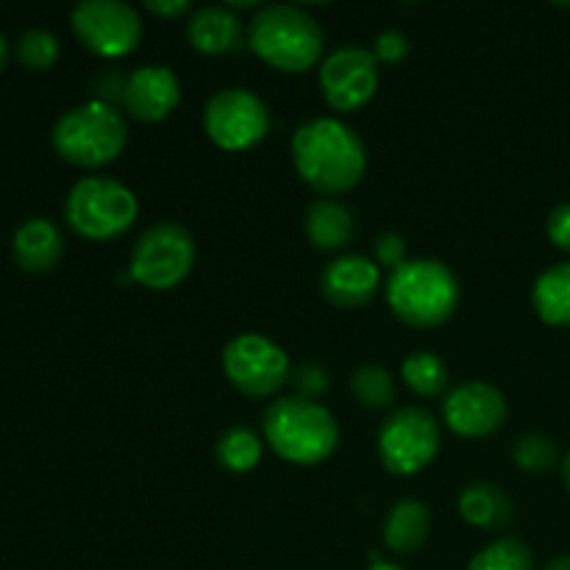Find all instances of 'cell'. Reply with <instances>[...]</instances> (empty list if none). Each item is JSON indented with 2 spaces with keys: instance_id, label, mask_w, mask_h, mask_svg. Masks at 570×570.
<instances>
[{
  "instance_id": "cell-17",
  "label": "cell",
  "mask_w": 570,
  "mask_h": 570,
  "mask_svg": "<svg viewBox=\"0 0 570 570\" xmlns=\"http://www.w3.org/2000/svg\"><path fill=\"white\" fill-rule=\"evenodd\" d=\"M11 254L26 273H48L59 265L61 254H65V237L53 220L31 217L14 232Z\"/></svg>"
},
{
  "instance_id": "cell-5",
  "label": "cell",
  "mask_w": 570,
  "mask_h": 570,
  "mask_svg": "<svg viewBox=\"0 0 570 570\" xmlns=\"http://www.w3.org/2000/svg\"><path fill=\"white\" fill-rule=\"evenodd\" d=\"M53 150L76 167H104L115 161L128 145L126 115L115 106L87 100L72 106L50 131Z\"/></svg>"
},
{
  "instance_id": "cell-16",
  "label": "cell",
  "mask_w": 570,
  "mask_h": 570,
  "mask_svg": "<svg viewBox=\"0 0 570 570\" xmlns=\"http://www.w3.org/2000/svg\"><path fill=\"white\" fill-rule=\"evenodd\" d=\"M187 39L198 53L228 56L248 48V28L228 6H200L187 17Z\"/></svg>"
},
{
  "instance_id": "cell-11",
  "label": "cell",
  "mask_w": 570,
  "mask_h": 570,
  "mask_svg": "<svg viewBox=\"0 0 570 570\" xmlns=\"http://www.w3.org/2000/svg\"><path fill=\"white\" fill-rule=\"evenodd\" d=\"M72 31L87 50L104 59L134 53L142 39V20L122 0H81L70 14Z\"/></svg>"
},
{
  "instance_id": "cell-27",
  "label": "cell",
  "mask_w": 570,
  "mask_h": 570,
  "mask_svg": "<svg viewBox=\"0 0 570 570\" xmlns=\"http://www.w3.org/2000/svg\"><path fill=\"white\" fill-rule=\"evenodd\" d=\"M17 59L31 70H50L59 61V39L45 28H31L17 39Z\"/></svg>"
},
{
  "instance_id": "cell-20",
  "label": "cell",
  "mask_w": 570,
  "mask_h": 570,
  "mask_svg": "<svg viewBox=\"0 0 570 570\" xmlns=\"http://www.w3.org/2000/svg\"><path fill=\"white\" fill-rule=\"evenodd\" d=\"M429 529H432L429 507L417 499H401L384 518V543L393 554H415L426 543Z\"/></svg>"
},
{
  "instance_id": "cell-36",
  "label": "cell",
  "mask_w": 570,
  "mask_h": 570,
  "mask_svg": "<svg viewBox=\"0 0 570 570\" xmlns=\"http://www.w3.org/2000/svg\"><path fill=\"white\" fill-rule=\"evenodd\" d=\"M367 570H404V568L395 566V562H387V560H373V566Z\"/></svg>"
},
{
  "instance_id": "cell-29",
  "label": "cell",
  "mask_w": 570,
  "mask_h": 570,
  "mask_svg": "<svg viewBox=\"0 0 570 570\" xmlns=\"http://www.w3.org/2000/svg\"><path fill=\"white\" fill-rule=\"evenodd\" d=\"M410 37L404 31H399V28L382 31L376 37V42H373V56L379 59V65H399V61H404L410 56Z\"/></svg>"
},
{
  "instance_id": "cell-19",
  "label": "cell",
  "mask_w": 570,
  "mask_h": 570,
  "mask_svg": "<svg viewBox=\"0 0 570 570\" xmlns=\"http://www.w3.org/2000/svg\"><path fill=\"white\" fill-rule=\"evenodd\" d=\"M304 234L317 250H340L354 239V212L334 198H317L304 212Z\"/></svg>"
},
{
  "instance_id": "cell-4",
  "label": "cell",
  "mask_w": 570,
  "mask_h": 570,
  "mask_svg": "<svg viewBox=\"0 0 570 570\" xmlns=\"http://www.w3.org/2000/svg\"><path fill=\"white\" fill-rule=\"evenodd\" d=\"M387 304L412 328H438L460 306V282L440 259H406L387 278Z\"/></svg>"
},
{
  "instance_id": "cell-18",
  "label": "cell",
  "mask_w": 570,
  "mask_h": 570,
  "mask_svg": "<svg viewBox=\"0 0 570 570\" xmlns=\"http://www.w3.org/2000/svg\"><path fill=\"white\" fill-rule=\"evenodd\" d=\"M460 515L465 518L471 527L488 529V532H501L515 518V507L512 499L504 493V488L495 482H471L460 490Z\"/></svg>"
},
{
  "instance_id": "cell-24",
  "label": "cell",
  "mask_w": 570,
  "mask_h": 570,
  "mask_svg": "<svg viewBox=\"0 0 570 570\" xmlns=\"http://www.w3.org/2000/svg\"><path fill=\"white\" fill-rule=\"evenodd\" d=\"M351 393L365 410H387L395 401V379L384 365L367 362L351 373Z\"/></svg>"
},
{
  "instance_id": "cell-25",
  "label": "cell",
  "mask_w": 570,
  "mask_h": 570,
  "mask_svg": "<svg viewBox=\"0 0 570 570\" xmlns=\"http://www.w3.org/2000/svg\"><path fill=\"white\" fill-rule=\"evenodd\" d=\"M468 570H534V557L521 540L499 538L473 557Z\"/></svg>"
},
{
  "instance_id": "cell-14",
  "label": "cell",
  "mask_w": 570,
  "mask_h": 570,
  "mask_svg": "<svg viewBox=\"0 0 570 570\" xmlns=\"http://www.w3.org/2000/svg\"><path fill=\"white\" fill-rule=\"evenodd\" d=\"M181 100L178 76L165 65H142L128 72L122 111L139 122H161Z\"/></svg>"
},
{
  "instance_id": "cell-37",
  "label": "cell",
  "mask_w": 570,
  "mask_h": 570,
  "mask_svg": "<svg viewBox=\"0 0 570 570\" xmlns=\"http://www.w3.org/2000/svg\"><path fill=\"white\" fill-rule=\"evenodd\" d=\"M6 56H9V42H6V37L0 33V70H3L6 65Z\"/></svg>"
},
{
  "instance_id": "cell-22",
  "label": "cell",
  "mask_w": 570,
  "mask_h": 570,
  "mask_svg": "<svg viewBox=\"0 0 570 570\" xmlns=\"http://www.w3.org/2000/svg\"><path fill=\"white\" fill-rule=\"evenodd\" d=\"M262 438L248 426H228L217 438V462L232 473H250L262 462Z\"/></svg>"
},
{
  "instance_id": "cell-10",
  "label": "cell",
  "mask_w": 570,
  "mask_h": 570,
  "mask_svg": "<svg viewBox=\"0 0 570 570\" xmlns=\"http://www.w3.org/2000/svg\"><path fill=\"white\" fill-rule=\"evenodd\" d=\"M204 128L220 150H250L271 134V109L250 89L228 87L206 104Z\"/></svg>"
},
{
  "instance_id": "cell-35",
  "label": "cell",
  "mask_w": 570,
  "mask_h": 570,
  "mask_svg": "<svg viewBox=\"0 0 570 570\" xmlns=\"http://www.w3.org/2000/svg\"><path fill=\"white\" fill-rule=\"evenodd\" d=\"M560 471H562V482H566V488H568V493H570V451H568L566 456H562Z\"/></svg>"
},
{
  "instance_id": "cell-30",
  "label": "cell",
  "mask_w": 570,
  "mask_h": 570,
  "mask_svg": "<svg viewBox=\"0 0 570 570\" xmlns=\"http://www.w3.org/2000/svg\"><path fill=\"white\" fill-rule=\"evenodd\" d=\"M126 83H128V76L120 70H104L95 76L92 81V92L98 104H106V106H115V109L122 111V98H126Z\"/></svg>"
},
{
  "instance_id": "cell-33",
  "label": "cell",
  "mask_w": 570,
  "mask_h": 570,
  "mask_svg": "<svg viewBox=\"0 0 570 570\" xmlns=\"http://www.w3.org/2000/svg\"><path fill=\"white\" fill-rule=\"evenodd\" d=\"M145 9L161 20H176V17L193 14V6L187 0H145Z\"/></svg>"
},
{
  "instance_id": "cell-8",
  "label": "cell",
  "mask_w": 570,
  "mask_h": 570,
  "mask_svg": "<svg viewBox=\"0 0 570 570\" xmlns=\"http://www.w3.org/2000/svg\"><path fill=\"white\" fill-rule=\"evenodd\" d=\"M223 373L237 393L248 399H271L289 382L287 351L256 332L237 334L223 348Z\"/></svg>"
},
{
  "instance_id": "cell-15",
  "label": "cell",
  "mask_w": 570,
  "mask_h": 570,
  "mask_svg": "<svg viewBox=\"0 0 570 570\" xmlns=\"http://www.w3.org/2000/svg\"><path fill=\"white\" fill-rule=\"evenodd\" d=\"M379 284H382V273L376 262L348 254L328 262L321 276V293L328 304L340 309H362L376 298Z\"/></svg>"
},
{
  "instance_id": "cell-34",
  "label": "cell",
  "mask_w": 570,
  "mask_h": 570,
  "mask_svg": "<svg viewBox=\"0 0 570 570\" xmlns=\"http://www.w3.org/2000/svg\"><path fill=\"white\" fill-rule=\"evenodd\" d=\"M546 570H570V554H560L546 566Z\"/></svg>"
},
{
  "instance_id": "cell-6",
  "label": "cell",
  "mask_w": 570,
  "mask_h": 570,
  "mask_svg": "<svg viewBox=\"0 0 570 570\" xmlns=\"http://www.w3.org/2000/svg\"><path fill=\"white\" fill-rule=\"evenodd\" d=\"M139 200L131 187L109 176H89L72 184L65 200V217L81 237L106 243L137 223Z\"/></svg>"
},
{
  "instance_id": "cell-28",
  "label": "cell",
  "mask_w": 570,
  "mask_h": 570,
  "mask_svg": "<svg viewBox=\"0 0 570 570\" xmlns=\"http://www.w3.org/2000/svg\"><path fill=\"white\" fill-rule=\"evenodd\" d=\"M289 384L295 387V395L315 401L326 393L332 379H328V373L323 371L317 362H301V365L293 367V373H289Z\"/></svg>"
},
{
  "instance_id": "cell-3",
  "label": "cell",
  "mask_w": 570,
  "mask_h": 570,
  "mask_svg": "<svg viewBox=\"0 0 570 570\" xmlns=\"http://www.w3.org/2000/svg\"><path fill=\"white\" fill-rule=\"evenodd\" d=\"M262 429L267 445L301 468L321 465L340 445V426L332 412L301 395L273 401L262 417Z\"/></svg>"
},
{
  "instance_id": "cell-13",
  "label": "cell",
  "mask_w": 570,
  "mask_h": 570,
  "mask_svg": "<svg viewBox=\"0 0 570 570\" xmlns=\"http://www.w3.org/2000/svg\"><path fill=\"white\" fill-rule=\"evenodd\" d=\"M504 393L488 382H465L451 390L443 401L445 426L454 434L468 440L495 434L507 421Z\"/></svg>"
},
{
  "instance_id": "cell-7",
  "label": "cell",
  "mask_w": 570,
  "mask_h": 570,
  "mask_svg": "<svg viewBox=\"0 0 570 570\" xmlns=\"http://www.w3.org/2000/svg\"><path fill=\"white\" fill-rule=\"evenodd\" d=\"M195 256H198V245H195L193 234L181 223L161 220L139 234L131 250V262H128V273L139 287L167 293L189 276V271L195 267Z\"/></svg>"
},
{
  "instance_id": "cell-9",
  "label": "cell",
  "mask_w": 570,
  "mask_h": 570,
  "mask_svg": "<svg viewBox=\"0 0 570 570\" xmlns=\"http://www.w3.org/2000/svg\"><path fill=\"white\" fill-rule=\"evenodd\" d=\"M376 451L387 473L415 476L438 456L440 423L421 406H401L379 429Z\"/></svg>"
},
{
  "instance_id": "cell-31",
  "label": "cell",
  "mask_w": 570,
  "mask_h": 570,
  "mask_svg": "<svg viewBox=\"0 0 570 570\" xmlns=\"http://www.w3.org/2000/svg\"><path fill=\"white\" fill-rule=\"evenodd\" d=\"M373 256H376V265L390 267V273L399 271L406 262V239L401 234L387 232L373 243Z\"/></svg>"
},
{
  "instance_id": "cell-12",
  "label": "cell",
  "mask_w": 570,
  "mask_h": 570,
  "mask_svg": "<svg viewBox=\"0 0 570 570\" xmlns=\"http://www.w3.org/2000/svg\"><path fill=\"white\" fill-rule=\"evenodd\" d=\"M321 92L337 111H356L379 89V59L362 45H340L321 61Z\"/></svg>"
},
{
  "instance_id": "cell-21",
  "label": "cell",
  "mask_w": 570,
  "mask_h": 570,
  "mask_svg": "<svg viewBox=\"0 0 570 570\" xmlns=\"http://www.w3.org/2000/svg\"><path fill=\"white\" fill-rule=\"evenodd\" d=\"M532 304L543 323L570 328V262H560L540 273L532 287Z\"/></svg>"
},
{
  "instance_id": "cell-23",
  "label": "cell",
  "mask_w": 570,
  "mask_h": 570,
  "mask_svg": "<svg viewBox=\"0 0 570 570\" xmlns=\"http://www.w3.org/2000/svg\"><path fill=\"white\" fill-rule=\"evenodd\" d=\"M401 379L421 399H438L449 387V367L432 351H415L401 365Z\"/></svg>"
},
{
  "instance_id": "cell-32",
  "label": "cell",
  "mask_w": 570,
  "mask_h": 570,
  "mask_svg": "<svg viewBox=\"0 0 570 570\" xmlns=\"http://www.w3.org/2000/svg\"><path fill=\"white\" fill-rule=\"evenodd\" d=\"M546 234L557 248L570 254V204H560L551 209L549 220H546Z\"/></svg>"
},
{
  "instance_id": "cell-26",
  "label": "cell",
  "mask_w": 570,
  "mask_h": 570,
  "mask_svg": "<svg viewBox=\"0 0 570 570\" xmlns=\"http://www.w3.org/2000/svg\"><path fill=\"white\" fill-rule=\"evenodd\" d=\"M512 462L527 473H549L560 462V451L549 434L527 432L512 443Z\"/></svg>"
},
{
  "instance_id": "cell-1",
  "label": "cell",
  "mask_w": 570,
  "mask_h": 570,
  "mask_svg": "<svg viewBox=\"0 0 570 570\" xmlns=\"http://www.w3.org/2000/svg\"><path fill=\"white\" fill-rule=\"evenodd\" d=\"M293 161L306 187L334 198L365 178L367 150L348 122L317 117L293 134Z\"/></svg>"
},
{
  "instance_id": "cell-2",
  "label": "cell",
  "mask_w": 570,
  "mask_h": 570,
  "mask_svg": "<svg viewBox=\"0 0 570 570\" xmlns=\"http://www.w3.org/2000/svg\"><path fill=\"white\" fill-rule=\"evenodd\" d=\"M323 28L306 9L267 3L248 20V48L278 72H306L323 56Z\"/></svg>"
}]
</instances>
